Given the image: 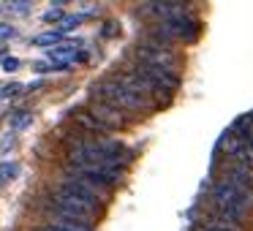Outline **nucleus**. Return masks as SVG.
Returning a JSON list of instances; mask_svg holds the SVG:
<instances>
[{
  "instance_id": "1",
  "label": "nucleus",
  "mask_w": 253,
  "mask_h": 231,
  "mask_svg": "<svg viewBox=\"0 0 253 231\" xmlns=\"http://www.w3.org/2000/svg\"><path fill=\"white\" fill-rule=\"evenodd\" d=\"M93 98L106 101V104L117 106V109L126 112V115H139V112L153 109V101L144 98V95H139V93H133V90H128L117 77L93 84Z\"/></svg>"
},
{
  "instance_id": "2",
  "label": "nucleus",
  "mask_w": 253,
  "mask_h": 231,
  "mask_svg": "<svg viewBox=\"0 0 253 231\" xmlns=\"http://www.w3.org/2000/svg\"><path fill=\"white\" fill-rule=\"evenodd\" d=\"M212 201L215 207H220V204H229V207H237V209H251L253 207V191H248V188L237 185V182H231L229 177L220 182H215L212 188Z\"/></svg>"
},
{
  "instance_id": "3",
  "label": "nucleus",
  "mask_w": 253,
  "mask_h": 231,
  "mask_svg": "<svg viewBox=\"0 0 253 231\" xmlns=\"http://www.w3.org/2000/svg\"><path fill=\"white\" fill-rule=\"evenodd\" d=\"M136 63L144 66H155V68H166V71H177V57L169 46L161 44H150V41H139V46L133 49Z\"/></svg>"
},
{
  "instance_id": "4",
  "label": "nucleus",
  "mask_w": 253,
  "mask_h": 231,
  "mask_svg": "<svg viewBox=\"0 0 253 231\" xmlns=\"http://www.w3.org/2000/svg\"><path fill=\"white\" fill-rule=\"evenodd\" d=\"M139 14L147 19H155V22H166V19L188 14V6H185V0H153V3H144L139 8Z\"/></svg>"
},
{
  "instance_id": "5",
  "label": "nucleus",
  "mask_w": 253,
  "mask_h": 231,
  "mask_svg": "<svg viewBox=\"0 0 253 231\" xmlns=\"http://www.w3.org/2000/svg\"><path fill=\"white\" fill-rule=\"evenodd\" d=\"M158 25L169 33L171 41H196L199 38V22L191 14H182V17L166 19V22H158Z\"/></svg>"
},
{
  "instance_id": "6",
  "label": "nucleus",
  "mask_w": 253,
  "mask_h": 231,
  "mask_svg": "<svg viewBox=\"0 0 253 231\" xmlns=\"http://www.w3.org/2000/svg\"><path fill=\"white\" fill-rule=\"evenodd\" d=\"M90 112H93L95 117H98L101 122H104L109 131H120V128H126V112H120L117 106L106 104V101H98L93 98V104H90Z\"/></svg>"
},
{
  "instance_id": "7",
  "label": "nucleus",
  "mask_w": 253,
  "mask_h": 231,
  "mask_svg": "<svg viewBox=\"0 0 253 231\" xmlns=\"http://www.w3.org/2000/svg\"><path fill=\"white\" fill-rule=\"evenodd\" d=\"M226 177H229L231 182H237V185H242V188H248V191H253V166L234 160V163L229 166V171H226Z\"/></svg>"
},
{
  "instance_id": "8",
  "label": "nucleus",
  "mask_w": 253,
  "mask_h": 231,
  "mask_svg": "<svg viewBox=\"0 0 253 231\" xmlns=\"http://www.w3.org/2000/svg\"><path fill=\"white\" fill-rule=\"evenodd\" d=\"M74 120H77V125H82L87 133H101V136H106V133H112L109 128H106L104 122H101V120H98V117H95L90 109H79L77 115H74Z\"/></svg>"
},
{
  "instance_id": "9",
  "label": "nucleus",
  "mask_w": 253,
  "mask_h": 231,
  "mask_svg": "<svg viewBox=\"0 0 253 231\" xmlns=\"http://www.w3.org/2000/svg\"><path fill=\"white\" fill-rule=\"evenodd\" d=\"M49 223L60 231H93V223H84L77 218H63V215H49Z\"/></svg>"
},
{
  "instance_id": "10",
  "label": "nucleus",
  "mask_w": 253,
  "mask_h": 231,
  "mask_svg": "<svg viewBox=\"0 0 253 231\" xmlns=\"http://www.w3.org/2000/svg\"><path fill=\"white\" fill-rule=\"evenodd\" d=\"M63 41V30H52V33H44V36H36L33 44L36 46H55Z\"/></svg>"
},
{
  "instance_id": "11",
  "label": "nucleus",
  "mask_w": 253,
  "mask_h": 231,
  "mask_svg": "<svg viewBox=\"0 0 253 231\" xmlns=\"http://www.w3.org/2000/svg\"><path fill=\"white\" fill-rule=\"evenodd\" d=\"M30 122H33V115L30 112H17V115H11V128L14 131H22V128H28Z\"/></svg>"
},
{
  "instance_id": "12",
  "label": "nucleus",
  "mask_w": 253,
  "mask_h": 231,
  "mask_svg": "<svg viewBox=\"0 0 253 231\" xmlns=\"http://www.w3.org/2000/svg\"><path fill=\"white\" fill-rule=\"evenodd\" d=\"M196 231H237V229H231L229 223H223V220L215 218V223H210V226H196Z\"/></svg>"
},
{
  "instance_id": "13",
  "label": "nucleus",
  "mask_w": 253,
  "mask_h": 231,
  "mask_svg": "<svg viewBox=\"0 0 253 231\" xmlns=\"http://www.w3.org/2000/svg\"><path fill=\"white\" fill-rule=\"evenodd\" d=\"M82 19H84V17H68V19H60V30H63V33H68V30L79 28V25H82Z\"/></svg>"
},
{
  "instance_id": "14",
  "label": "nucleus",
  "mask_w": 253,
  "mask_h": 231,
  "mask_svg": "<svg viewBox=\"0 0 253 231\" xmlns=\"http://www.w3.org/2000/svg\"><path fill=\"white\" fill-rule=\"evenodd\" d=\"M17 93H22V87H19V84H6V87L0 90V95H3V98H14Z\"/></svg>"
},
{
  "instance_id": "15",
  "label": "nucleus",
  "mask_w": 253,
  "mask_h": 231,
  "mask_svg": "<svg viewBox=\"0 0 253 231\" xmlns=\"http://www.w3.org/2000/svg\"><path fill=\"white\" fill-rule=\"evenodd\" d=\"M60 19H63V11H60V8H52V11L44 14V22H60Z\"/></svg>"
},
{
  "instance_id": "16",
  "label": "nucleus",
  "mask_w": 253,
  "mask_h": 231,
  "mask_svg": "<svg viewBox=\"0 0 253 231\" xmlns=\"http://www.w3.org/2000/svg\"><path fill=\"white\" fill-rule=\"evenodd\" d=\"M17 36V30L11 28V25H0V41H6V38H14Z\"/></svg>"
},
{
  "instance_id": "17",
  "label": "nucleus",
  "mask_w": 253,
  "mask_h": 231,
  "mask_svg": "<svg viewBox=\"0 0 253 231\" xmlns=\"http://www.w3.org/2000/svg\"><path fill=\"white\" fill-rule=\"evenodd\" d=\"M3 68H6V71H17L19 60H17V57H6V60H3Z\"/></svg>"
},
{
  "instance_id": "18",
  "label": "nucleus",
  "mask_w": 253,
  "mask_h": 231,
  "mask_svg": "<svg viewBox=\"0 0 253 231\" xmlns=\"http://www.w3.org/2000/svg\"><path fill=\"white\" fill-rule=\"evenodd\" d=\"M104 36H106V38L117 36V25H115V22H106V25H104Z\"/></svg>"
},
{
  "instance_id": "19",
  "label": "nucleus",
  "mask_w": 253,
  "mask_h": 231,
  "mask_svg": "<svg viewBox=\"0 0 253 231\" xmlns=\"http://www.w3.org/2000/svg\"><path fill=\"white\" fill-rule=\"evenodd\" d=\"M60 3H68V0H57V6H60Z\"/></svg>"
}]
</instances>
